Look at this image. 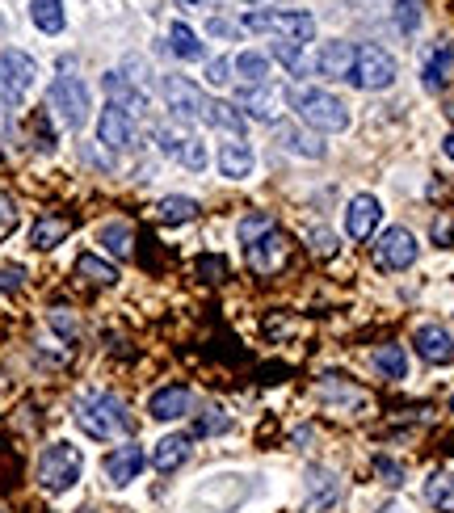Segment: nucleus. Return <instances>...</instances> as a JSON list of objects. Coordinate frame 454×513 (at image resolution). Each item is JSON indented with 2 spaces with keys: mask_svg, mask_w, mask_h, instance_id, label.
Listing matches in <instances>:
<instances>
[{
  "mask_svg": "<svg viewBox=\"0 0 454 513\" xmlns=\"http://www.w3.org/2000/svg\"><path fill=\"white\" fill-rule=\"evenodd\" d=\"M194 274H198L202 282H227L232 265H227V257H219V253H202V257L194 261Z\"/></svg>",
  "mask_w": 454,
  "mask_h": 513,
  "instance_id": "obj_36",
  "label": "nucleus"
},
{
  "mask_svg": "<svg viewBox=\"0 0 454 513\" xmlns=\"http://www.w3.org/2000/svg\"><path fill=\"white\" fill-rule=\"evenodd\" d=\"M38 80V64L26 55V51H5L0 55V101H9V106H17Z\"/></svg>",
  "mask_w": 454,
  "mask_h": 513,
  "instance_id": "obj_8",
  "label": "nucleus"
},
{
  "mask_svg": "<svg viewBox=\"0 0 454 513\" xmlns=\"http://www.w3.org/2000/svg\"><path fill=\"white\" fill-rule=\"evenodd\" d=\"M101 85H106L110 106L127 110L131 118L148 110V97H143V89H135V85H131V76H122V72H106V80H101Z\"/></svg>",
  "mask_w": 454,
  "mask_h": 513,
  "instance_id": "obj_21",
  "label": "nucleus"
},
{
  "mask_svg": "<svg viewBox=\"0 0 454 513\" xmlns=\"http://www.w3.org/2000/svg\"><path fill=\"white\" fill-rule=\"evenodd\" d=\"M291 97V106L299 110V118L307 122L312 131L320 135H337L349 127V110H345V101L337 93H324V89H291L286 93Z\"/></svg>",
  "mask_w": 454,
  "mask_h": 513,
  "instance_id": "obj_2",
  "label": "nucleus"
},
{
  "mask_svg": "<svg viewBox=\"0 0 454 513\" xmlns=\"http://www.w3.org/2000/svg\"><path fill=\"white\" fill-rule=\"evenodd\" d=\"M383 513H404V509H396V505H387V509H383Z\"/></svg>",
  "mask_w": 454,
  "mask_h": 513,
  "instance_id": "obj_50",
  "label": "nucleus"
},
{
  "mask_svg": "<svg viewBox=\"0 0 454 513\" xmlns=\"http://www.w3.org/2000/svg\"><path fill=\"white\" fill-rule=\"evenodd\" d=\"M236 110H244V118H257V122H278V97L270 93V85H244L236 89Z\"/></svg>",
  "mask_w": 454,
  "mask_h": 513,
  "instance_id": "obj_19",
  "label": "nucleus"
},
{
  "mask_svg": "<svg viewBox=\"0 0 454 513\" xmlns=\"http://www.w3.org/2000/svg\"><path fill=\"white\" fill-rule=\"evenodd\" d=\"M232 59H211V64H206V80H211V85H227V80H232Z\"/></svg>",
  "mask_w": 454,
  "mask_h": 513,
  "instance_id": "obj_41",
  "label": "nucleus"
},
{
  "mask_svg": "<svg viewBox=\"0 0 454 513\" xmlns=\"http://www.w3.org/2000/svg\"><path fill=\"white\" fill-rule=\"evenodd\" d=\"M13 228H17V202L9 194H0V240L13 236Z\"/></svg>",
  "mask_w": 454,
  "mask_h": 513,
  "instance_id": "obj_40",
  "label": "nucleus"
},
{
  "mask_svg": "<svg viewBox=\"0 0 454 513\" xmlns=\"http://www.w3.org/2000/svg\"><path fill=\"white\" fill-rule=\"evenodd\" d=\"M47 106L55 110V118L64 122L68 131H80L89 122V85L80 76H72V72L55 76V85L47 93Z\"/></svg>",
  "mask_w": 454,
  "mask_h": 513,
  "instance_id": "obj_5",
  "label": "nucleus"
},
{
  "mask_svg": "<svg viewBox=\"0 0 454 513\" xmlns=\"http://www.w3.org/2000/svg\"><path fill=\"white\" fill-rule=\"evenodd\" d=\"M169 51H173L177 59H190V64H194V59H202V55H206L202 38H198L190 26H185V22H177V26L169 30Z\"/></svg>",
  "mask_w": 454,
  "mask_h": 513,
  "instance_id": "obj_31",
  "label": "nucleus"
},
{
  "mask_svg": "<svg viewBox=\"0 0 454 513\" xmlns=\"http://www.w3.org/2000/svg\"><path fill=\"white\" fill-rule=\"evenodd\" d=\"M190 450H194V438L190 434H169V438H160L156 442V450H152V467L156 471H164V476H169V471H177V467H185L190 463Z\"/></svg>",
  "mask_w": 454,
  "mask_h": 513,
  "instance_id": "obj_20",
  "label": "nucleus"
},
{
  "mask_svg": "<svg viewBox=\"0 0 454 513\" xmlns=\"http://www.w3.org/2000/svg\"><path fill=\"white\" fill-rule=\"evenodd\" d=\"M223 429H232V421H227V413H223V408H206V413L198 417V425H194V434H190V438H206V434H223Z\"/></svg>",
  "mask_w": 454,
  "mask_h": 513,
  "instance_id": "obj_37",
  "label": "nucleus"
},
{
  "mask_svg": "<svg viewBox=\"0 0 454 513\" xmlns=\"http://www.w3.org/2000/svg\"><path fill=\"white\" fill-rule=\"evenodd\" d=\"M446 114H450V118H454V97H450V101H446Z\"/></svg>",
  "mask_w": 454,
  "mask_h": 513,
  "instance_id": "obj_49",
  "label": "nucleus"
},
{
  "mask_svg": "<svg viewBox=\"0 0 454 513\" xmlns=\"http://www.w3.org/2000/svg\"><path fill=\"white\" fill-rule=\"evenodd\" d=\"M307 492H312V501H307L312 509H320V505H324V509H333L337 497H341V484H337L333 471L312 467V471H307Z\"/></svg>",
  "mask_w": 454,
  "mask_h": 513,
  "instance_id": "obj_25",
  "label": "nucleus"
},
{
  "mask_svg": "<svg viewBox=\"0 0 454 513\" xmlns=\"http://www.w3.org/2000/svg\"><path fill=\"white\" fill-rule=\"evenodd\" d=\"M274 55L282 59L286 68H295V72H299V55H303V47H295V43H274Z\"/></svg>",
  "mask_w": 454,
  "mask_h": 513,
  "instance_id": "obj_44",
  "label": "nucleus"
},
{
  "mask_svg": "<svg viewBox=\"0 0 454 513\" xmlns=\"http://www.w3.org/2000/svg\"><path fill=\"white\" fill-rule=\"evenodd\" d=\"M442 152H446V156H450V160H454V131H450V135H446V139H442Z\"/></svg>",
  "mask_w": 454,
  "mask_h": 513,
  "instance_id": "obj_47",
  "label": "nucleus"
},
{
  "mask_svg": "<svg viewBox=\"0 0 454 513\" xmlns=\"http://www.w3.org/2000/svg\"><path fill=\"white\" fill-rule=\"evenodd\" d=\"M68 232H72V219H68V215H43V219H38L34 228H30V244H34L38 253H51L55 244L68 240Z\"/></svg>",
  "mask_w": 454,
  "mask_h": 513,
  "instance_id": "obj_24",
  "label": "nucleus"
},
{
  "mask_svg": "<svg viewBox=\"0 0 454 513\" xmlns=\"http://www.w3.org/2000/svg\"><path fill=\"white\" fill-rule=\"evenodd\" d=\"M97 244H101V249H106V253H114V257H131V244H135L131 223H122V219L106 223V228L97 232Z\"/></svg>",
  "mask_w": 454,
  "mask_h": 513,
  "instance_id": "obj_28",
  "label": "nucleus"
},
{
  "mask_svg": "<svg viewBox=\"0 0 454 513\" xmlns=\"http://www.w3.org/2000/svg\"><path fill=\"white\" fill-rule=\"evenodd\" d=\"M274 228H278V223H274V215H270V211H253V215H244V219H240L236 236H240L244 249H249V244H257L261 236H270Z\"/></svg>",
  "mask_w": 454,
  "mask_h": 513,
  "instance_id": "obj_35",
  "label": "nucleus"
},
{
  "mask_svg": "<svg viewBox=\"0 0 454 513\" xmlns=\"http://www.w3.org/2000/svg\"><path fill=\"white\" fill-rule=\"evenodd\" d=\"M312 253L316 257H333L337 253V236L333 232H312Z\"/></svg>",
  "mask_w": 454,
  "mask_h": 513,
  "instance_id": "obj_43",
  "label": "nucleus"
},
{
  "mask_svg": "<svg viewBox=\"0 0 454 513\" xmlns=\"http://www.w3.org/2000/svg\"><path fill=\"white\" fill-rule=\"evenodd\" d=\"M244 30L274 34L278 43L307 47L316 38V17L312 13H286V9H261V13H244Z\"/></svg>",
  "mask_w": 454,
  "mask_h": 513,
  "instance_id": "obj_4",
  "label": "nucleus"
},
{
  "mask_svg": "<svg viewBox=\"0 0 454 513\" xmlns=\"http://www.w3.org/2000/svg\"><path fill=\"white\" fill-rule=\"evenodd\" d=\"M232 68L249 80V85H265L270 80V55H261V51H240L232 59Z\"/></svg>",
  "mask_w": 454,
  "mask_h": 513,
  "instance_id": "obj_34",
  "label": "nucleus"
},
{
  "mask_svg": "<svg viewBox=\"0 0 454 513\" xmlns=\"http://www.w3.org/2000/svg\"><path fill=\"white\" fill-rule=\"evenodd\" d=\"M425 501L438 513H454V471H433L425 480Z\"/></svg>",
  "mask_w": 454,
  "mask_h": 513,
  "instance_id": "obj_26",
  "label": "nucleus"
},
{
  "mask_svg": "<svg viewBox=\"0 0 454 513\" xmlns=\"http://www.w3.org/2000/svg\"><path fill=\"white\" fill-rule=\"evenodd\" d=\"M211 34H215V38H236V22H227V17H215Z\"/></svg>",
  "mask_w": 454,
  "mask_h": 513,
  "instance_id": "obj_46",
  "label": "nucleus"
},
{
  "mask_svg": "<svg viewBox=\"0 0 454 513\" xmlns=\"http://www.w3.org/2000/svg\"><path fill=\"white\" fill-rule=\"evenodd\" d=\"M51 328H59L64 337H76V324H72V316H64V312H51Z\"/></svg>",
  "mask_w": 454,
  "mask_h": 513,
  "instance_id": "obj_45",
  "label": "nucleus"
},
{
  "mask_svg": "<svg viewBox=\"0 0 454 513\" xmlns=\"http://www.w3.org/2000/svg\"><path fill=\"white\" fill-rule=\"evenodd\" d=\"M80 513H93V509H80Z\"/></svg>",
  "mask_w": 454,
  "mask_h": 513,
  "instance_id": "obj_52",
  "label": "nucleus"
},
{
  "mask_svg": "<svg viewBox=\"0 0 454 513\" xmlns=\"http://www.w3.org/2000/svg\"><path fill=\"white\" fill-rule=\"evenodd\" d=\"M22 282H26L22 265H0V291H17Z\"/></svg>",
  "mask_w": 454,
  "mask_h": 513,
  "instance_id": "obj_42",
  "label": "nucleus"
},
{
  "mask_svg": "<svg viewBox=\"0 0 454 513\" xmlns=\"http://www.w3.org/2000/svg\"><path fill=\"white\" fill-rule=\"evenodd\" d=\"M80 471H85V455H80V446H72V442H51L43 455H38V488L43 492H68V488H76V480H80Z\"/></svg>",
  "mask_w": 454,
  "mask_h": 513,
  "instance_id": "obj_3",
  "label": "nucleus"
},
{
  "mask_svg": "<svg viewBox=\"0 0 454 513\" xmlns=\"http://www.w3.org/2000/svg\"><path fill=\"white\" fill-rule=\"evenodd\" d=\"M253 164H257V156H253L249 143H244V135H227L219 143V173L227 181H244L253 173Z\"/></svg>",
  "mask_w": 454,
  "mask_h": 513,
  "instance_id": "obj_18",
  "label": "nucleus"
},
{
  "mask_svg": "<svg viewBox=\"0 0 454 513\" xmlns=\"http://www.w3.org/2000/svg\"><path fill=\"white\" fill-rule=\"evenodd\" d=\"M354 55H358L354 43L333 38V43H324L320 55H316V76H324V80H349V72H354Z\"/></svg>",
  "mask_w": 454,
  "mask_h": 513,
  "instance_id": "obj_16",
  "label": "nucleus"
},
{
  "mask_svg": "<svg viewBox=\"0 0 454 513\" xmlns=\"http://www.w3.org/2000/svg\"><path fill=\"white\" fill-rule=\"evenodd\" d=\"M156 139H160V148L169 152L173 160H181L190 173L206 169V143H202L198 135H181V131H173V127H160Z\"/></svg>",
  "mask_w": 454,
  "mask_h": 513,
  "instance_id": "obj_13",
  "label": "nucleus"
},
{
  "mask_svg": "<svg viewBox=\"0 0 454 513\" xmlns=\"http://www.w3.org/2000/svg\"><path fill=\"white\" fill-rule=\"evenodd\" d=\"M396 26L404 34H417V26H421V0H396Z\"/></svg>",
  "mask_w": 454,
  "mask_h": 513,
  "instance_id": "obj_38",
  "label": "nucleus"
},
{
  "mask_svg": "<svg viewBox=\"0 0 454 513\" xmlns=\"http://www.w3.org/2000/svg\"><path fill=\"white\" fill-rule=\"evenodd\" d=\"M375 371L383 375V379H404L408 375V358H404V345H379L375 350Z\"/></svg>",
  "mask_w": 454,
  "mask_h": 513,
  "instance_id": "obj_33",
  "label": "nucleus"
},
{
  "mask_svg": "<svg viewBox=\"0 0 454 513\" xmlns=\"http://www.w3.org/2000/svg\"><path fill=\"white\" fill-rule=\"evenodd\" d=\"M274 135L286 152H295V156H307V160H320L324 156V139L312 135V131H303L295 127V122H274Z\"/></svg>",
  "mask_w": 454,
  "mask_h": 513,
  "instance_id": "obj_22",
  "label": "nucleus"
},
{
  "mask_svg": "<svg viewBox=\"0 0 454 513\" xmlns=\"http://www.w3.org/2000/svg\"><path fill=\"white\" fill-rule=\"evenodd\" d=\"M412 345H417L421 362H429V366H450L454 362V337L442 324H421L417 333H412Z\"/></svg>",
  "mask_w": 454,
  "mask_h": 513,
  "instance_id": "obj_15",
  "label": "nucleus"
},
{
  "mask_svg": "<svg viewBox=\"0 0 454 513\" xmlns=\"http://www.w3.org/2000/svg\"><path fill=\"white\" fill-rule=\"evenodd\" d=\"M206 122L227 135H240L244 131V114L232 106V101H206Z\"/></svg>",
  "mask_w": 454,
  "mask_h": 513,
  "instance_id": "obj_32",
  "label": "nucleus"
},
{
  "mask_svg": "<svg viewBox=\"0 0 454 513\" xmlns=\"http://www.w3.org/2000/svg\"><path fill=\"white\" fill-rule=\"evenodd\" d=\"M101 467H106V480H110L114 488H127L131 480H139V471L148 467V455H143L135 442H127V446H114Z\"/></svg>",
  "mask_w": 454,
  "mask_h": 513,
  "instance_id": "obj_14",
  "label": "nucleus"
},
{
  "mask_svg": "<svg viewBox=\"0 0 454 513\" xmlns=\"http://www.w3.org/2000/svg\"><path fill=\"white\" fill-rule=\"evenodd\" d=\"M249 270L253 274H261V278H270V274H278L286 261H291V240H286L278 228L270 232V236H261L257 244H249Z\"/></svg>",
  "mask_w": 454,
  "mask_h": 513,
  "instance_id": "obj_10",
  "label": "nucleus"
},
{
  "mask_svg": "<svg viewBox=\"0 0 454 513\" xmlns=\"http://www.w3.org/2000/svg\"><path fill=\"white\" fill-rule=\"evenodd\" d=\"M450 68H454V47H450V43H433L429 55H425V64H421V85H425L429 93L446 89Z\"/></svg>",
  "mask_w": 454,
  "mask_h": 513,
  "instance_id": "obj_23",
  "label": "nucleus"
},
{
  "mask_svg": "<svg viewBox=\"0 0 454 513\" xmlns=\"http://www.w3.org/2000/svg\"><path fill=\"white\" fill-rule=\"evenodd\" d=\"M450 413H454V400H450Z\"/></svg>",
  "mask_w": 454,
  "mask_h": 513,
  "instance_id": "obj_51",
  "label": "nucleus"
},
{
  "mask_svg": "<svg viewBox=\"0 0 454 513\" xmlns=\"http://www.w3.org/2000/svg\"><path fill=\"white\" fill-rule=\"evenodd\" d=\"M194 215H198V202L185 198V194H169V198L156 202V219L169 223V228H177V223H190Z\"/></svg>",
  "mask_w": 454,
  "mask_h": 513,
  "instance_id": "obj_27",
  "label": "nucleus"
},
{
  "mask_svg": "<svg viewBox=\"0 0 454 513\" xmlns=\"http://www.w3.org/2000/svg\"><path fill=\"white\" fill-rule=\"evenodd\" d=\"M417 253H421V244H417V236H412L408 228H383L379 232V240H375V265L379 270H387V274H400V270H408L412 261H417Z\"/></svg>",
  "mask_w": 454,
  "mask_h": 513,
  "instance_id": "obj_7",
  "label": "nucleus"
},
{
  "mask_svg": "<svg viewBox=\"0 0 454 513\" xmlns=\"http://www.w3.org/2000/svg\"><path fill=\"white\" fill-rule=\"evenodd\" d=\"M379 219H383L379 198L375 194H354V198H349V207H345V236L362 244V240L375 236Z\"/></svg>",
  "mask_w": 454,
  "mask_h": 513,
  "instance_id": "obj_12",
  "label": "nucleus"
},
{
  "mask_svg": "<svg viewBox=\"0 0 454 513\" xmlns=\"http://www.w3.org/2000/svg\"><path fill=\"white\" fill-rule=\"evenodd\" d=\"M375 476L387 484V488H400L404 484V467L396 459H387V455H375Z\"/></svg>",
  "mask_w": 454,
  "mask_h": 513,
  "instance_id": "obj_39",
  "label": "nucleus"
},
{
  "mask_svg": "<svg viewBox=\"0 0 454 513\" xmlns=\"http://www.w3.org/2000/svg\"><path fill=\"white\" fill-rule=\"evenodd\" d=\"M72 417H76V425L85 429L93 442H110V438L131 434V413H127V404H122L118 396H110V392L80 396L76 408H72Z\"/></svg>",
  "mask_w": 454,
  "mask_h": 513,
  "instance_id": "obj_1",
  "label": "nucleus"
},
{
  "mask_svg": "<svg viewBox=\"0 0 454 513\" xmlns=\"http://www.w3.org/2000/svg\"><path fill=\"white\" fill-rule=\"evenodd\" d=\"M97 139L106 143L110 152H131L135 148V118L127 110H118V106H106L97 114Z\"/></svg>",
  "mask_w": 454,
  "mask_h": 513,
  "instance_id": "obj_11",
  "label": "nucleus"
},
{
  "mask_svg": "<svg viewBox=\"0 0 454 513\" xmlns=\"http://www.w3.org/2000/svg\"><path fill=\"white\" fill-rule=\"evenodd\" d=\"M391 80H396V59H391L383 47H375V43L358 47L354 72H349V85L362 89V93H379V89L391 85Z\"/></svg>",
  "mask_w": 454,
  "mask_h": 513,
  "instance_id": "obj_6",
  "label": "nucleus"
},
{
  "mask_svg": "<svg viewBox=\"0 0 454 513\" xmlns=\"http://www.w3.org/2000/svg\"><path fill=\"white\" fill-rule=\"evenodd\" d=\"M160 93H164V106H169L181 122L206 118V93L194 85L190 76H164L160 80Z\"/></svg>",
  "mask_w": 454,
  "mask_h": 513,
  "instance_id": "obj_9",
  "label": "nucleus"
},
{
  "mask_svg": "<svg viewBox=\"0 0 454 513\" xmlns=\"http://www.w3.org/2000/svg\"><path fill=\"white\" fill-rule=\"evenodd\" d=\"M76 274L93 282V286H114L118 282V270L106 261V257H97V253H85V257H76Z\"/></svg>",
  "mask_w": 454,
  "mask_h": 513,
  "instance_id": "obj_30",
  "label": "nucleus"
},
{
  "mask_svg": "<svg viewBox=\"0 0 454 513\" xmlns=\"http://www.w3.org/2000/svg\"><path fill=\"white\" fill-rule=\"evenodd\" d=\"M190 404H194L190 387H185V383H169V387H160V392H152L148 413H152V421H181L185 413H190Z\"/></svg>",
  "mask_w": 454,
  "mask_h": 513,
  "instance_id": "obj_17",
  "label": "nucleus"
},
{
  "mask_svg": "<svg viewBox=\"0 0 454 513\" xmlns=\"http://www.w3.org/2000/svg\"><path fill=\"white\" fill-rule=\"evenodd\" d=\"M30 22L43 34L64 30V0H30Z\"/></svg>",
  "mask_w": 454,
  "mask_h": 513,
  "instance_id": "obj_29",
  "label": "nucleus"
},
{
  "mask_svg": "<svg viewBox=\"0 0 454 513\" xmlns=\"http://www.w3.org/2000/svg\"><path fill=\"white\" fill-rule=\"evenodd\" d=\"M198 5H206V0H177V9H198Z\"/></svg>",
  "mask_w": 454,
  "mask_h": 513,
  "instance_id": "obj_48",
  "label": "nucleus"
}]
</instances>
